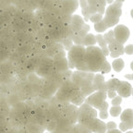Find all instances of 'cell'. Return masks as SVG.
<instances>
[{
    "instance_id": "cell-1",
    "label": "cell",
    "mask_w": 133,
    "mask_h": 133,
    "mask_svg": "<svg viewBox=\"0 0 133 133\" xmlns=\"http://www.w3.org/2000/svg\"><path fill=\"white\" fill-rule=\"evenodd\" d=\"M106 58L103 55L102 50L97 46H88L86 48L85 61L91 72H99V69Z\"/></svg>"
},
{
    "instance_id": "cell-2",
    "label": "cell",
    "mask_w": 133,
    "mask_h": 133,
    "mask_svg": "<svg viewBox=\"0 0 133 133\" xmlns=\"http://www.w3.org/2000/svg\"><path fill=\"white\" fill-rule=\"evenodd\" d=\"M97 111L95 108L91 106L87 103H83L81 105L79 106L77 123L88 127L90 123L92 121V119L97 117Z\"/></svg>"
},
{
    "instance_id": "cell-3",
    "label": "cell",
    "mask_w": 133,
    "mask_h": 133,
    "mask_svg": "<svg viewBox=\"0 0 133 133\" xmlns=\"http://www.w3.org/2000/svg\"><path fill=\"white\" fill-rule=\"evenodd\" d=\"M94 73V72H87V71H79L76 70L72 73V81L75 87L78 89H81L86 86H90L92 84Z\"/></svg>"
},
{
    "instance_id": "cell-4",
    "label": "cell",
    "mask_w": 133,
    "mask_h": 133,
    "mask_svg": "<svg viewBox=\"0 0 133 133\" xmlns=\"http://www.w3.org/2000/svg\"><path fill=\"white\" fill-rule=\"evenodd\" d=\"M86 48L83 45H74L68 51V61H69V69H74L77 63L85 59Z\"/></svg>"
},
{
    "instance_id": "cell-5",
    "label": "cell",
    "mask_w": 133,
    "mask_h": 133,
    "mask_svg": "<svg viewBox=\"0 0 133 133\" xmlns=\"http://www.w3.org/2000/svg\"><path fill=\"white\" fill-rule=\"evenodd\" d=\"M78 110H79V106L75 105L73 104H69L60 111V117L63 118H66L70 122L71 125H74L77 123L78 119Z\"/></svg>"
},
{
    "instance_id": "cell-6",
    "label": "cell",
    "mask_w": 133,
    "mask_h": 133,
    "mask_svg": "<svg viewBox=\"0 0 133 133\" xmlns=\"http://www.w3.org/2000/svg\"><path fill=\"white\" fill-rule=\"evenodd\" d=\"M106 98H107V94H106V92L96 91H94V94H91V95H89L88 97H86L84 103H87V104H89L91 106H92L94 108H95L96 110H98L99 106L101 105L104 101H105Z\"/></svg>"
},
{
    "instance_id": "cell-7",
    "label": "cell",
    "mask_w": 133,
    "mask_h": 133,
    "mask_svg": "<svg viewBox=\"0 0 133 133\" xmlns=\"http://www.w3.org/2000/svg\"><path fill=\"white\" fill-rule=\"evenodd\" d=\"M122 4L123 1H114L113 4L109 5L105 10V17L108 18H111V19H120L121 15H122Z\"/></svg>"
},
{
    "instance_id": "cell-8",
    "label": "cell",
    "mask_w": 133,
    "mask_h": 133,
    "mask_svg": "<svg viewBox=\"0 0 133 133\" xmlns=\"http://www.w3.org/2000/svg\"><path fill=\"white\" fill-rule=\"evenodd\" d=\"M114 35L115 40L117 41L120 44H124L128 41L129 35H130V31L129 28L125 25H117L114 30Z\"/></svg>"
},
{
    "instance_id": "cell-9",
    "label": "cell",
    "mask_w": 133,
    "mask_h": 133,
    "mask_svg": "<svg viewBox=\"0 0 133 133\" xmlns=\"http://www.w3.org/2000/svg\"><path fill=\"white\" fill-rule=\"evenodd\" d=\"M79 8V2L76 0H62L61 12L64 15H73Z\"/></svg>"
},
{
    "instance_id": "cell-10",
    "label": "cell",
    "mask_w": 133,
    "mask_h": 133,
    "mask_svg": "<svg viewBox=\"0 0 133 133\" xmlns=\"http://www.w3.org/2000/svg\"><path fill=\"white\" fill-rule=\"evenodd\" d=\"M107 47H108V50H109V52H111V53H109V55H110V56L113 58H116L125 54L124 45H123L122 44H120V43H118L117 41H116V40H115L113 43L108 44Z\"/></svg>"
},
{
    "instance_id": "cell-11",
    "label": "cell",
    "mask_w": 133,
    "mask_h": 133,
    "mask_svg": "<svg viewBox=\"0 0 133 133\" xmlns=\"http://www.w3.org/2000/svg\"><path fill=\"white\" fill-rule=\"evenodd\" d=\"M87 128L90 129L91 132L104 133L106 131V123H104L102 119L95 117L92 119V121L90 123Z\"/></svg>"
},
{
    "instance_id": "cell-12",
    "label": "cell",
    "mask_w": 133,
    "mask_h": 133,
    "mask_svg": "<svg viewBox=\"0 0 133 133\" xmlns=\"http://www.w3.org/2000/svg\"><path fill=\"white\" fill-rule=\"evenodd\" d=\"M69 99L71 104H75V105H77V106L81 105V104L84 103V101H85V97L81 94V90L78 89V88L73 90L72 92H71L70 95H69Z\"/></svg>"
},
{
    "instance_id": "cell-13",
    "label": "cell",
    "mask_w": 133,
    "mask_h": 133,
    "mask_svg": "<svg viewBox=\"0 0 133 133\" xmlns=\"http://www.w3.org/2000/svg\"><path fill=\"white\" fill-rule=\"evenodd\" d=\"M116 91L118 92V95L121 96L122 98H129L131 95V92H132V86L128 81H121L120 85H119Z\"/></svg>"
},
{
    "instance_id": "cell-14",
    "label": "cell",
    "mask_w": 133,
    "mask_h": 133,
    "mask_svg": "<svg viewBox=\"0 0 133 133\" xmlns=\"http://www.w3.org/2000/svg\"><path fill=\"white\" fill-rule=\"evenodd\" d=\"M85 24L86 23L82 17H81L79 15H72V18H71V29L72 30L79 31Z\"/></svg>"
},
{
    "instance_id": "cell-15",
    "label": "cell",
    "mask_w": 133,
    "mask_h": 133,
    "mask_svg": "<svg viewBox=\"0 0 133 133\" xmlns=\"http://www.w3.org/2000/svg\"><path fill=\"white\" fill-rule=\"evenodd\" d=\"M54 66H56V69L59 72H63V71L69 69V61L66 57L62 58H56L54 59Z\"/></svg>"
},
{
    "instance_id": "cell-16",
    "label": "cell",
    "mask_w": 133,
    "mask_h": 133,
    "mask_svg": "<svg viewBox=\"0 0 133 133\" xmlns=\"http://www.w3.org/2000/svg\"><path fill=\"white\" fill-rule=\"evenodd\" d=\"M120 119L122 122H126L133 126V111L131 108H127L120 114Z\"/></svg>"
},
{
    "instance_id": "cell-17",
    "label": "cell",
    "mask_w": 133,
    "mask_h": 133,
    "mask_svg": "<svg viewBox=\"0 0 133 133\" xmlns=\"http://www.w3.org/2000/svg\"><path fill=\"white\" fill-rule=\"evenodd\" d=\"M106 82V86H107V90L108 91H117L119 85H120L121 81L118 79H110Z\"/></svg>"
},
{
    "instance_id": "cell-18",
    "label": "cell",
    "mask_w": 133,
    "mask_h": 133,
    "mask_svg": "<svg viewBox=\"0 0 133 133\" xmlns=\"http://www.w3.org/2000/svg\"><path fill=\"white\" fill-rule=\"evenodd\" d=\"M96 36L94 35L92 33H88L87 35L84 37L83 41V46H94L96 44Z\"/></svg>"
},
{
    "instance_id": "cell-19",
    "label": "cell",
    "mask_w": 133,
    "mask_h": 133,
    "mask_svg": "<svg viewBox=\"0 0 133 133\" xmlns=\"http://www.w3.org/2000/svg\"><path fill=\"white\" fill-rule=\"evenodd\" d=\"M104 82V77L101 74H94V81H92V86L95 89V91H98L100 86Z\"/></svg>"
},
{
    "instance_id": "cell-20",
    "label": "cell",
    "mask_w": 133,
    "mask_h": 133,
    "mask_svg": "<svg viewBox=\"0 0 133 133\" xmlns=\"http://www.w3.org/2000/svg\"><path fill=\"white\" fill-rule=\"evenodd\" d=\"M124 66H125V63L123 61V59H121V58L117 57V59H115L112 63V69L115 71H116V72H120L124 69Z\"/></svg>"
},
{
    "instance_id": "cell-21",
    "label": "cell",
    "mask_w": 133,
    "mask_h": 133,
    "mask_svg": "<svg viewBox=\"0 0 133 133\" xmlns=\"http://www.w3.org/2000/svg\"><path fill=\"white\" fill-rule=\"evenodd\" d=\"M105 5H106V1L105 0H96V10L97 13L101 15H104V10H105Z\"/></svg>"
},
{
    "instance_id": "cell-22",
    "label": "cell",
    "mask_w": 133,
    "mask_h": 133,
    "mask_svg": "<svg viewBox=\"0 0 133 133\" xmlns=\"http://www.w3.org/2000/svg\"><path fill=\"white\" fill-rule=\"evenodd\" d=\"M107 29H109V28H108V26L106 25V23L104 22V19H102V21H100L99 22L94 24V30H95L97 32H104V31H105Z\"/></svg>"
},
{
    "instance_id": "cell-23",
    "label": "cell",
    "mask_w": 133,
    "mask_h": 133,
    "mask_svg": "<svg viewBox=\"0 0 133 133\" xmlns=\"http://www.w3.org/2000/svg\"><path fill=\"white\" fill-rule=\"evenodd\" d=\"M81 13L83 15V19L84 21H89V16L87 14L88 10V3L86 0H81Z\"/></svg>"
},
{
    "instance_id": "cell-24",
    "label": "cell",
    "mask_w": 133,
    "mask_h": 133,
    "mask_svg": "<svg viewBox=\"0 0 133 133\" xmlns=\"http://www.w3.org/2000/svg\"><path fill=\"white\" fill-rule=\"evenodd\" d=\"M81 90V94H82L84 97H88L89 95H91V94H94V91H95V89L94 88V86H92V84L91 85H90V86H86V87H83V88H81V89H79Z\"/></svg>"
},
{
    "instance_id": "cell-25",
    "label": "cell",
    "mask_w": 133,
    "mask_h": 133,
    "mask_svg": "<svg viewBox=\"0 0 133 133\" xmlns=\"http://www.w3.org/2000/svg\"><path fill=\"white\" fill-rule=\"evenodd\" d=\"M71 18H72V15H64L62 21H61V24L65 29L71 28Z\"/></svg>"
},
{
    "instance_id": "cell-26",
    "label": "cell",
    "mask_w": 133,
    "mask_h": 133,
    "mask_svg": "<svg viewBox=\"0 0 133 133\" xmlns=\"http://www.w3.org/2000/svg\"><path fill=\"white\" fill-rule=\"evenodd\" d=\"M61 44L64 46V48H65L66 51H69L70 48L74 45V43H73V41H72V39H71L70 36H69V37H66V38H65V39L62 40Z\"/></svg>"
},
{
    "instance_id": "cell-27",
    "label": "cell",
    "mask_w": 133,
    "mask_h": 133,
    "mask_svg": "<svg viewBox=\"0 0 133 133\" xmlns=\"http://www.w3.org/2000/svg\"><path fill=\"white\" fill-rule=\"evenodd\" d=\"M111 69H112V66H111L110 63L108 62L107 60H104L103 62V64L101 65L99 69V72L103 73V74H105V73H109L111 71Z\"/></svg>"
},
{
    "instance_id": "cell-28",
    "label": "cell",
    "mask_w": 133,
    "mask_h": 133,
    "mask_svg": "<svg viewBox=\"0 0 133 133\" xmlns=\"http://www.w3.org/2000/svg\"><path fill=\"white\" fill-rule=\"evenodd\" d=\"M75 69L79 71H87V72H91V70H90L89 66H88L85 59L79 61V63H77V65H76V66H75Z\"/></svg>"
},
{
    "instance_id": "cell-29",
    "label": "cell",
    "mask_w": 133,
    "mask_h": 133,
    "mask_svg": "<svg viewBox=\"0 0 133 133\" xmlns=\"http://www.w3.org/2000/svg\"><path fill=\"white\" fill-rule=\"evenodd\" d=\"M25 66V69H26V70H27L28 74H30V73H35L36 69H37L38 66H36L34 63L32 62V61L30 59L29 61H28L26 64L24 65Z\"/></svg>"
},
{
    "instance_id": "cell-30",
    "label": "cell",
    "mask_w": 133,
    "mask_h": 133,
    "mask_svg": "<svg viewBox=\"0 0 133 133\" xmlns=\"http://www.w3.org/2000/svg\"><path fill=\"white\" fill-rule=\"evenodd\" d=\"M122 112V108H121L120 105H112V107L110 108V110H109V113L112 116H118L119 115L121 114Z\"/></svg>"
},
{
    "instance_id": "cell-31",
    "label": "cell",
    "mask_w": 133,
    "mask_h": 133,
    "mask_svg": "<svg viewBox=\"0 0 133 133\" xmlns=\"http://www.w3.org/2000/svg\"><path fill=\"white\" fill-rule=\"evenodd\" d=\"M104 40H105L106 44H107V45L109 44H111V43H113V42L115 41V35H114V31L113 30H110V31H108V32H106L105 34L104 35Z\"/></svg>"
},
{
    "instance_id": "cell-32",
    "label": "cell",
    "mask_w": 133,
    "mask_h": 133,
    "mask_svg": "<svg viewBox=\"0 0 133 133\" xmlns=\"http://www.w3.org/2000/svg\"><path fill=\"white\" fill-rule=\"evenodd\" d=\"M103 15H101V14H99V13H95V14H94V15H91V17H90V21H91V22H94V24L95 23H97V22H99L100 21H102L103 19Z\"/></svg>"
},
{
    "instance_id": "cell-33",
    "label": "cell",
    "mask_w": 133,
    "mask_h": 133,
    "mask_svg": "<svg viewBox=\"0 0 133 133\" xmlns=\"http://www.w3.org/2000/svg\"><path fill=\"white\" fill-rule=\"evenodd\" d=\"M71 39H72L74 44H76V45H83L84 37H82V36H72Z\"/></svg>"
},
{
    "instance_id": "cell-34",
    "label": "cell",
    "mask_w": 133,
    "mask_h": 133,
    "mask_svg": "<svg viewBox=\"0 0 133 133\" xmlns=\"http://www.w3.org/2000/svg\"><path fill=\"white\" fill-rule=\"evenodd\" d=\"M56 125H57V120H52L47 126H46L45 129L47 131H50V132H51V131L55 132V131H56Z\"/></svg>"
},
{
    "instance_id": "cell-35",
    "label": "cell",
    "mask_w": 133,
    "mask_h": 133,
    "mask_svg": "<svg viewBox=\"0 0 133 133\" xmlns=\"http://www.w3.org/2000/svg\"><path fill=\"white\" fill-rule=\"evenodd\" d=\"M119 129H120L121 131H123V132H125V131L129 130V129H131L133 128V126H130L129 124H128V123L126 122H122L121 121V123L119 124Z\"/></svg>"
},
{
    "instance_id": "cell-36",
    "label": "cell",
    "mask_w": 133,
    "mask_h": 133,
    "mask_svg": "<svg viewBox=\"0 0 133 133\" xmlns=\"http://www.w3.org/2000/svg\"><path fill=\"white\" fill-rule=\"evenodd\" d=\"M121 103H122V97L119 95L115 96L114 98H112V101H111L112 105H120Z\"/></svg>"
},
{
    "instance_id": "cell-37",
    "label": "cell",
    "mask_w": 133,
    "mask_h": 133,
    "mask_svg": "<svg viewBox=\"0 0 133 133\" xmlns=\"http://www.w3.org/2000/svg\"><path fill=\"white\" fill-rule=\"evenodd\" d=\"M124 53L129 55V56L132 55L133 54V45L132 44H129V45H127L126 47H124Z\"/></svg>"
},
{
    "instance_id": "cell-38",
    "label": "cell",
    "mask_w": 133,
    "mask_h": 133,
    "mask_svg": "<svg viewBox=\"0 0 133 133\" xmlns=\"http://www.w3.org/2000/svg\"><path fill=\"white\" fill-rule=\"evenodd\" d=\"M99 116H100V118L102 119V120H104V119H106L108 117L107 110H100Z\"/></svg>"
},
{
    "instance_id": "cell-39",
    "label": "cell",
    "mask_w": 133,
    "mask_h": 133,
    "mask_svg": "<svg viewBox=\"0 0 133 133\" xmlns=\"http://www.w3.org/2000/svg\"><path fill=\"white\" fill-rule=\"evenodd\" d=\"M116 129V124L114 121H110V122L106 123V130H109V129Z\"/></svg>"
},
{
    "instance_id": "cell-40",
    "label": "cell",
    "mask_w": 133,
    "mask_h": 133,
    "mask_svg": "<svg viewBox=\"0 0 133 133\" xmlns=\"http://www.w3.org/2000/svg\"><path fill=\"white\" fill-rule=\"evenodd\" d=\"M108 107H109V104H108V103L106 102V101H104V102L99 106L98 110H107Z\"/></svg>"
},
{
    "instance_id": "cell-41",
    "label": "cell",
    "mask_w": 133,
    "mask_h": 133,
    "mask_svg": "<svg viewBox=\"0 0 133 133\" xmlns=\"http://www.w3.org/2000/svg\"><path fill=\"white\" fill-rule=\"evenodd\" d=\"M106 94H107V97H109L110 99H112V98H114L115 96L117 95V91H107Z\"/></svg>"
},
{
    "instance_id": "cell-42",
    "label": "cell",
    "mask_w": 133,
    "mask_h": 133,
    "mask_svg": "<svg viewBox=\"0 0 133 133\" xmlns=\"http://www.w3.org/2000/svg\"><path fill=\"white\" fill-rule=\"evenodd\" d=\"M107 132L109 133H112V132H115V133H120L121 130H118V129H109V130H106Z\"/></svg>"
},
{
    "instance_id": "cell-43",
    "label": "cell",
    "mask_w": 133,
    "mask_h": 133,
    "mask_svg": "<svg viewBox=\"0 0 133 133\" xmlns=\"http://www.w3.org/2000/svg\"><path fill=\"white\" fill-rule=\"evenodd\" d=\"M125 77H126V79H129V81H132V75L131 74H129V75H126V76H125Z\"/></svg>"
},
{
    "instance_id": "cell-44",
    "label": "cell",
    "mask_w": 133,
    "mask_h": 133,
    "mask_svg": "<svg viewBox=\"0 0 133 133\" xmlns=\"http://www.w3.org/2000/svg\"><path fill=\"white\" fill-rule=\"evenodd\" d=\"M113 0H108V1H106V4H109V5H111V4H113Z\"/></svg>"
}]
</instances>
